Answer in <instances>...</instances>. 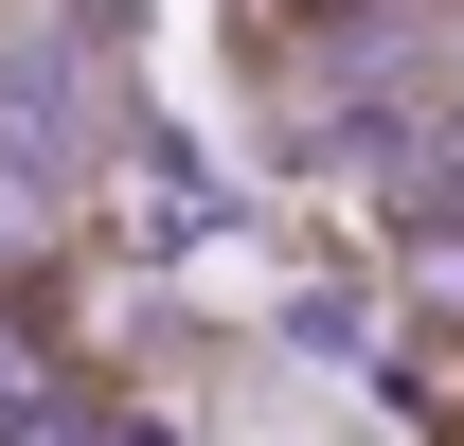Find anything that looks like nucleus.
Listing matches in <instances>:
<instances>
[{"label": "nucleus", "instance_id": "1", "mask_svg": "<svg viewBox=\"0 0 464 446\" xmlns=\"http://www.w3.org/2000/svg\"><path fill=\"white\" fill-rule=\"evenodd\" d=\"M0 446H90V375L36 286H0Z\"/></svg>", "mask_w": 464, "mask_h": 446}, {"label": "nucleus", "instance_id": "2", "mask_svg": "<svg viewBox=\"0 0 464 446\" xmlns=\"http://www.w3.org/2000/svg\"><path fill=\"white\" fill-rule=\"evenodd\" d=\"M232 18H268V36H393L411 0H232Z\"/></svg>", "mask_w": 464, "mask_h": 446}]
</instances>
